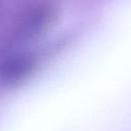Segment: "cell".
Here are the masks:
<instances>
[{
    "instance_id": "obj_1",
    "label": "cell",
    "mask_w": 131,
    "mask_h": 131,
    "mask_svg": "<svg viewBox=\"0 0 131 131\" xmlns=\"http://www.w3.org/2000/svg\"><path fill=\"white\" fill-rule=\"evenodd\" d=\"M35 68V59L30 55H18L9 59L3 67L2 78L7 82H17L26 78Z\"/></svg>"
}]
</instances>
